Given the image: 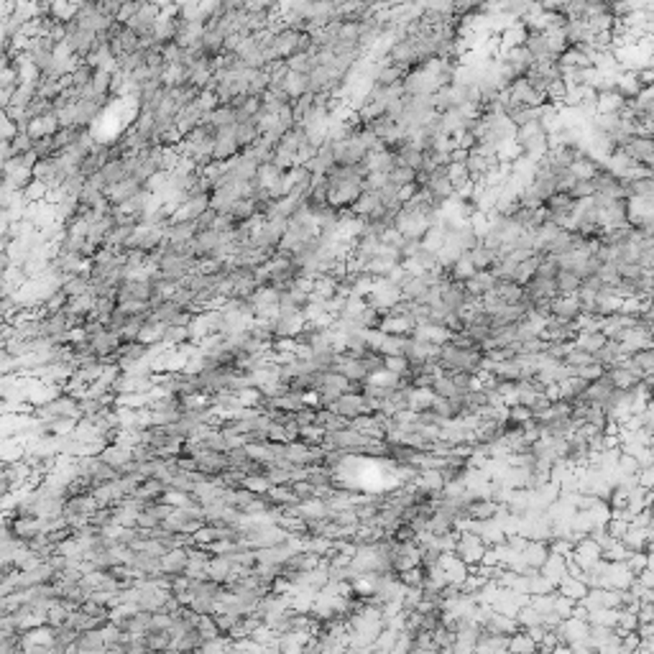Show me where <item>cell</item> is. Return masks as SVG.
<instances>
[{"instance_id": "37", "label": "cell", "mask_w": 654, "mask_h": 654, "mask_svg": "<svg viewBox=\"0 0 654 654\" xmlns=\"http://www.w3.org/2000/svg\"><path fill=\"white\" fill-rule=\"evenodd\" d=\"M637 486H641V488H652L654 486V465H644V468H639V473H637Z\"/></svg>"}, {"instance_id": "7", "label": "cell", "mask_w": 654, "mask_h": 654, "mask_svg": "<svg viewBox=\"0 0 654 654\" xmlns=\"http://www.w3.org/2000/svg\"><path fill=\"white\" fill-rule=\"evenodd\" d=\"M404 69H399L396 64H391V61L384 57L381 61H376V69H373V85H379V87H394V85H399V82L404 80Z\"/></svg>"}, {"instance_id": "29", "label": "cell", "mask_w": 654, "mask_h": 654, "mask_svg": "<svg viewBox=\"0 0 654 654\" xmlns=\"http://www.w3.org/2000/svg\"><path fill=\"white\" fill-rule=\"evenodd\" d=\"M432 639H435L437 649H442V652H453V644H455V639H458V634H455V629H450V626L439 624L437 629H432Z\"/></svg>"}, {"instance_id": "26", "label": "cell", "mask_w": 654, "mask_h": 654, "mask_svg": "<svg viewBox=\"0 0 654 654\" xmlns=\"http://www.w3.org/2000/svg\"><path fill=\"white\" fill-rule=\"evenodd\" d=\"M606 340H609V337H606L601 330H598V333H578L575 340H572V345L580 350H588V353H595L598 348L606 345Z\"/></svg>"}, {"instance_id": "35", "label": "cell", "mask_w": 654, "mask_h": 654, "mask_svg": "<svg viewBox=\"0 0 654 654\" xmlns=\"http://www.w3.org/2000/svg\"><path fill=\"white\" fill-rule=\"evenodd\" d=\"M562 363L567 365H586V363H595L593 361V353H588V350H580L572 345L570 350H567V356L562 358Z\"/></svg>"}, {"instance_id": "12", "label": "cell", "mask_w": 654, "mask_h": 654, "mask_svg": "<svg viewBox=\"0 0 654 654\" xmlns=\"http://www.w3.org/2000/svg\"><path fill=\"white\" fill-rule=\"evenodd\" d=\"M381 208V200H379V192H371V189H363V192L358 194L356 202L350 205V212L356 217H368L373 215L376 210Z\"/></svg>"}, {"instance_id": "27", "label": "cell", "mask_w": 654, "mask_h": 654, "mask_svg": "<svg viewBox=\"0 0 654 654\" xmlns=\"http://www.w3.org/2000/svg\"><path fill=\"white\" fill-rule=\"evenodd\" d=\"M409 345V335H386L381 342L379 353L381 356H404Z\"/></svg>"}, {"instance_id": "32", "label": "cell", "mask_w": 654, "mask_h": 654, "mask_svg": "<svg viewBox=\"0 0 654 654\" xmlns=\"http://www.w3.org/2000/svg\"><path fill=\"white\" fill-rule=\"evenodd\" d=\"M565 192L570 194L572 200H588V197H593V194H595L593 179H575V182L567 187Z\"/></svg>"}, {"instance_id": "23", "label": "cell", "mask_w": 654, "mask_h": 654, "mask_svg": "<svg viewBox=\"0 0 654 654\" xmlns=\"http://www.w3.org/2000/svg\"><path fill=\"white\" fill-rule=\"evenodd\" d=\"M100 177H103L105 187H108V184H115V182H120V179H126V177H128L126 161H123V159H115V161H105L103 166H100Z\"/></svg>"}, {"instance_id": "18", "label": "cell", "mask_w": 654, "mask_h": 654, "mask_svg": "<svg viewBox=\"0 0 654 654\" xmlns=\"http://www.w3.org/2000/svg\"><path fill=\"white\" fill-rule=\"evenodd\" d=\"M187 565V550L184 547H171L161 555V572H169V575H179L184 572Z\"/></svg>"}, {"instance_id": "30", "label": "cell", "mask_w": 654, "mask_h": 654, "mask_svg": "<svg viewBox=\"0 0 654 654\" xmlns=\"http://www.w3.org/2000/svg\"><path fill=\"white\" fill-rule=\"evenodd\" d=\"M432 394L435 396H445V399H453V396H458V388H455L453 379L450 376H445V373H439V376H435L430 384Z\"/></svg>"}, {"instance_id": "3", "label": "cell", "mask_w": 654, "mask_h": 654, "mask_svg": "<svg viewBox=\"0 0 654 654\" xmlns=\"http://www.w3.org/2000/svg\"><path fill=\"white\" fill-rule=\"evenodd\" d=\"M159 15H161V8H159L154 0H143L141 6H138V10L126 21V26L133 29L141 38H146V36H151V31L157 26Z\"/></svg>"}, {"instance_id": "4", "label": "cell", "mask_w": 654, "mask_h": 654, "mask_svg": "<svg viewBox=\"0 0 654 654\" xmlns=\"http://www.w3.org/2000/svg\"><path fill=\"white\" fill-rule=\"evenodd\" d=\"M524 297L535 305V302H550V299L558 297V286H555V279H544V276H532L527 284H524Z\"/></svg>"}, {"instance_id": "6", "label": "cell", "mask_w": 654, "mask_h": 654, "mask_svg": "<svg viewBox=\"0 0 654 654\" xmlns=\"http://www.w3.org/2000/svg\"><path fill=\"white\" fill-rule=\"evenodd\" d=\"M138 189H143L141 182L133 177H126V179H120V182H115V184L105 187L103 194H105V200H108V205H120V202H126L128 197H133Z\"/></svg>"}, {"instance_id": "8", "label": "cell", "mask_w": 654, "mask_h": 654, "mask_svg": "<svg viewBox=\"0 0 654 654\" xmlns=\"http://www.w3.org/2000/svg\"><path fill=\"white\" fill-rule=\"evenodd\" d=\"M59 131V118H57V112H44V115H38V118H34L26 126V133L34 138V141H38V138H44V136H52Z\"/></svg>"}, {"instance_id": "21", "label": "cell", "mask_w": 654, "mask_h": 654, "mask_svg": "<svg viewBox=\"0 0 654 654\" xmlns=\"http://www.w3.org/2000/svg\"><path fill=\"white\" fill-rule=\"evenodd\" d=\"M442 271H445L450 279H455V282H465V279H470V276L476 274V268L470 263L468 253H460V256H458L447 268H442Z\"/></svg>"}, {"instance_id": "10", "label": "cell", "mask_w": 654, "mask_h": 654, "mask_svg": "<svg viewBox=\"0 0 654 654\" xmlns=\"http://www.w3.org/2000/svg\"><path fill=\"white\" fill-rule=\"evenodd\" d=\"M233 133H235V141H238L240 149H248V146H253V143H256V141L261 138L259 120H256V118L240 120V123H235V128H233Z\"/></svg>"}, {"instance_id": "15", "label": "cell", "mask_w": 654, "mask_h": 654, "mask_svg": "<svg viewBox=\"0 0 654 654\" xmlns=\"http://www.w3.org/2000/svg\"><path fill=\"white\" fill-rule=\"evenodd\" d=\"M282 87H284V92H286V97H289V100H297V97H302V95H307V92H310L307 75H302V72H294V69H289V72H286V77L282 80Z\"/></svg>"}, {"instance_id": "28", "label": "cell", "mask_w": 654, "mask_h": 654, "mask_svg": "<svg viewBox=\"0 0 654 654\" xmlns=\"http://www.w3.org/2000/svg\"><path fill=\"white\" fill-rule=\"evenodd\" d=\"M388 182H394V184H399V187L416 184V171L412 169V166H407V164L394 161V166L388 171Z\"/></svg>"}, {"instance_id": "11", "label": "cell", "mask_w": 654, "mask_h": 654, "mask_svg": "<svg viewBox=\"0 0 654 654\" xmlns=\"http://www.w3.org/2000/svg\"><path fill=\"white\" fill-rule=\"evenodd\" d=\"M539 572H542L544 578L550 580L552 586H558L560 580L567 575V562L565 558H560V555H555V552H550L547 555V560H544L542 565H539Z\"/></svg>"}, {"instance_id": "2", "label": "cell", "mask_w": 654, "mask_h": 654, "mask_svg": "<svg viewBox=\"0 0 654 654\" xmlns=\"http://www.w3.org/2000/svg\"><path fill=\"white\" fill-rule=\"evenodd\" d=\"M484 552H486V544L481 542V537L473 535V532H465V529H460L458 532V544H455V555L465 562L468 567H476L481 565V560H484Z\"/></svg>"}, {"instance_id": "34", "label": "cell", "mask_w": 654, "mask_h": 654, "mask_svg": "<svg viewBox=\"0 0 654 654\" xmlns=\"http://www.w3.org/2000/svg\"><path fill=\"white\" fill-rule=\"evenodd\" d=\"M409 358L407 356H384V368L391 373H396V376H407L409 373Z\"/></svg>"}, {"instance_id": "40", "label": "cell", "mask_w": 654, "mask_h": 654, "mask_svg": "<svg viewBox=\"0 0 654 654\" xmlns=\"http://www.w3.org/2000/svg\"><path fill=\"white\" fill-rule=\"evenodd\" d=\"M327 3H333V6H340V3H345V0H327Z\"/></svg>"}, {"instance_id": "9", "label": "cell", "mask_w": 654, "mask_h": 654, "mask_svg": "<svg viewBox=\"0 0 654 654\" xmlns=\"http://www.w3.org/2000/svg\"><path fill=\"white\" fill-rule=\"evenodd\" d=\"M465 291H468V297L473 299H481L486 294V291H490L493 286L498 284V279L490 271H476V274L470 276V279H465Z\"/></svg>"}, {"instance_id": "38", "label": "cell", "mask_w": 654, "mask_h": 654, "mask_svg": "<svg viewBox=\"0 0 654 654\" xmlns=\"http://www.w3.org/2000/svg\"><path fill=\"white\" fill-rule=\"evenodd\" d=\"M123 3H126V0H97V6L103 8L108 15H112V18L118 15V10H120V6H123Z\"/></svg>"}, {"instance_id": "31", "label": "cell", "mask_w": 654, "mask_h": 654, "mask_svg": "<svg viewBox=\"0 0 654 654\" xmlns=\"http://www.w3.org/2000/svg\"><path fill=\"white\" fill-rule=\"evenodd\" d=\"M632 363L639 368L644 376H652L654 373V348H641L637 350V353H632Z\"/></svg>"}, {"instance_id": "20", "label": "cell", "mask_w": 654, "mask_h": 654, "mask_svg": "<svg viewBox=\"0 0 654 654\" xmlns=\"http://www.w3.org/2000/svg\"><path fill=\"white\" fill-rule=\"evenodd\" d=\"M555 590H558L560 595H565V598H570V601H580L583 595L588 593V586L583 583L580 578H572V575H565V578L560 580L558 586H555Z\"/></svg>"}, {"instance_id": "22", "label": "cell", "mask_w": 654, "mask_h": 654, "mask_svg": "<svg viewBox=\"0 0 654 654\" xmlns=\"http://www.w3.org/2000/svg\"><path fill=\"white\" fill-rule=\"evenodd\" d=\"M626 200L629 197H654V179L652 177H637L624 182Z\"/></svg>"}, {"instance_id": "1", "label": "cell", "mask_w": 654, "mask_h": 654, "mask_svg": "<svg viewBox=\"0 0 654 654\" xmlns=\"http://www.w3.org/2000/svg\"><path fill=\"white\" fill-rule=\"evenodd\" d=\"M613 151H621L629 161L634 164H641V166H649L652 169V161H654V143H652V136H639L634 133L629 136L618 149Z\"/></svg>"}, {"instance_id": "33", "label": "cell", "mask_w": 654, "mask_h": 654, "mask_svg": "<svg viewBox=\"0 0 654 654\" xmlns=\"http://www.w3.org/2000/svg\"><path fill=\"white\" fill-rule=\"evenodd\" d=\"M506 649H509V652H535L537 641L532 639L529 634H524L519 629L516 634H511V637H509V647H506Z\"/></svg>"}, {"instance_id": "5", "label": "cell", "mask_w": 654, "mask_h": 654, "mask_svg": "<svg viewBox=\"0 0 654 654\" xmlns=\"http://www.w3.org/2000/svg\"><path fill=\"white\" fill-rule=\"evenodd\" d=\"M550 317L575 322L580 317L578 297H575V294H558L555 299H550Z\"/></svg>"}, {"instance_id": "24", "label": "cell", "mask_w": 654, "mask_h": 654, "mask_svg": "<svg viewBox=\"0 0 654 654\" xmlns=\"http://www.w3.org/2000/svg\"><path fill=\"white\" fill-rule=\"evenodd\" d=\"M580 284H583V279H580V276L575 274V271H570V268H560L558 276H555V286H558V294H575Z\"/></svg>"}, {"instance_id": "17", "label": "cell", "mask_w": 654, "mask_h": 654, "mask_svg": "<svg viewBox=\"0 0 654 654\" xmlns=\"http://www.w3.org/2000/svg\"><path fill=\"white\" fill-rule=\"evenodd\" d=\"M626 108V97H621L616 89H603L595 97V112H621Z\"/></svg>"}, {"instance_id": "36", "label": "cell", "mask_w": 654, "mask_h": 654, "mask_svg": "<svg viewBox=\"0 0 654 654\" xmlns=\"http://www.w3.org/2000/svg\"><path fill=\"white\" fill-rule=\"evenodd\" d=\"M529 419H532V409L529 407H524V404H511V407H509V422L524 424V422H529Z\"/></svg>"}, {"instance_id": "14", "label": "cell", "mask_w": 654, "mask_h": 654, "mask_svg": "<svg viewBox=\"0 0 654 654\" xmlns=\"http://www.w3.org/2000/svg\"><path fill=\"white\" fill-rule=\"evenodd\" d=\"M439 567L445 570L447 583H458V586H460L463 578L468 575V565H465V562H463V560L458 558L455 552H453V555H442V558H439Z\"/></svg>"}, {"instance_id": "13", "label": "cell", "mask_w": 654, "mask_h": 654, "mask_svg": "<svg viewBox=\"0 0 654 654\" xmlns=\"http://www.w3.org/2000/svg\"><path fill=\"white\" fill-rule=\"evenodd\" d=\"M465 253H468V259H470V263H473L476 271H488V268L493 266V261L498 259V253L493 251V248H488V245H484L481 240H478V243Z\"/></svg>"}, {"instance_id": "19", "label": "cell", "mask_w": 654, "mask_h": 654, "mask_svg": "<svg viewBox=\"0 0 654 654\" xmlns=\"http://www.w3.org/2000/svg\"><path fill=\"white\" fill-rule=\"evenodd\" d=\"M519 555L527 565H532V567L539 570V565H542L544 560H547V555H550V547H547V542H535V539H529L527 547H524Z\"/></svg>"}, {"instance_id": "39", "label": "cell", "mask_w": 654, "mask_h": 654, "mask_svg": "<svg viewBox=\"0 0 654 654\" xmlns=\"http://www.w3.org/2000/svg\"><path fill=\"white\" fill-rule=\"evenodd\" d=\"M637 618L639 621H654V603H641L637 606Z\"/></svg>"}, {"instance_id": "16", "label": "cell", "mask_w": 654, "mask_h": 654, "mask_svg": "<svg viewBox=\"0 0 654 654\" xmlns=\"http://www.w3.org/2000/svg\"><path fill=\"white\" fill-rule=\"evenodd\" d=\"M75 649H80V652H103V649H108L105 647L103 632L100 629H85V632H80L75 639Z\"/></svg>"}, {"instance_id": "25", "label": "cell", "mask_w": 654, "mask_h": 654, "mask_svg": "<svg viewBox=\"0 0 654 654\" xmlns=\"http://www.w3.org/2000/svg\"><path fill=\"white\" fill-rule=\"evenodd\" d=\"M89 289V274L85 271V274H72L67 276L64 282H61V291L67 294V297H80V294H87Z\"/></svg>"}]
</instances>
